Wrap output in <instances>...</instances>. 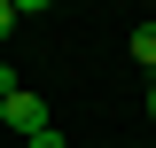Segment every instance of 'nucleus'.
Returning <instances> with one entry per match:
<instances>
[{"mask_svg":"<svg viewBox=\"0 0 156 148\" xmlns=\"http://www.w3.org/2000/svg\"><path fill=\"white\" fill-rule=\"evenodd\" d=\"M8 8H16V16H47L55 0H8Z\"/></svg>","mask_w":156,"mask_h":148,"instance_id":"nucleus-4","label":"nucleus"},{"mask_svg":"<svg viewBox=\"0 0 156 148\" xmlns=\"http://www.w3.org/2000/svg\"><path fill=\"white\" fill-rule=\"evenodd\" d=\"M0 125H16V132H39V125H47V101H39V93H8V101H0Z\"/></svg>","mask_w":156,"mask_h":148,"instance_id":"nucleus-1","label":"nucleus"},{"mask_svg":"<svg viewBox=\"0 0 156 148\" xmlns=\"http://www.w3.org/2000/svg\"><path fill=\"white\" fill-rule=\"evenodd\" d=\"M148 117H156V86H148Z\"/></svg>","mask_w":156,"mask_h":148,"instance_id":"nucleus-7","label":"nucleus"},{"mask_svg":"<svg viewBox=\"0 0 156 148\" xmlns=\"http://www.w3.org/2000/svg\"><path fill=\"white\" fill-rule=\"evenodd\" d=\"M8 93H16V62H0V101H8Z\"/></svg>","mask_w":156,"mask_h":148,"instance_id":"nucleus-5","label":"nucleus"},{"mask_svg":"<svg viewBox=\"0 0 156 148\" xmlns=\"http://www.w3.org/2000/svg\"><path fill=\"white\" fill-rule=\"evenodd\" d=\"M23 148H70V140H62L55 125H39V132H23Z\"/></svg>","mask_w":156,"mask_h":148,"instance_id":"nucleus-3","label":"nucleus"},{"mask_svg":"<svg viewBox=\"0 0 156 148\" xmlns=\"http://www.w3.org/2000/svg\"><path fill=\"white\" fill-rule=\"evenodd\" d=\"M8 31H16V8H8V0H0V39H8Z\"/></svg>","mask_w":156,"mask_h":148,"instance_id":"nucleus-6","label":"nucleus"},{"mask_svg":"<svg viewBox=\"0 0 156 148\" xmlns=\"http://www.w3.org/2000/svg\"><path fill=\"white\" fill-rule=\"evenodd\" d=\"M133 62H148V70H156V23H148V16L133 23Z\"/></svg>","mask_w":156,"mask_h":148,"instance_id":"nucleus-2","label":"nucleus"}]
</instances>
